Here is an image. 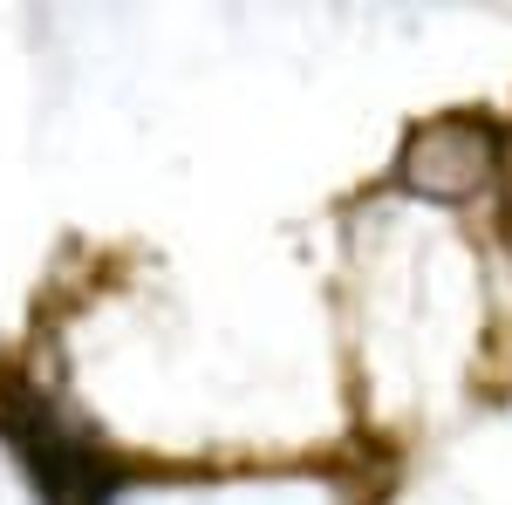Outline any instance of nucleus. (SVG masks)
Segmentation results:
<instances>
[{
  "instance_id": "1",
  "label": "nucleus",
  "mask_w": 512,
  "mask_h": 505,
  "mask_svg": "<svg viewBox=\"0 0 512 505\" xmlns=\"http://www.w3.org/2000/svg\"><path fill=\"white\" fill-rule=\"evenodd\" d=\"M0 505H55L48 485V444L35 430H7L0 424Z\"/></svg>"
}]
</instances>
